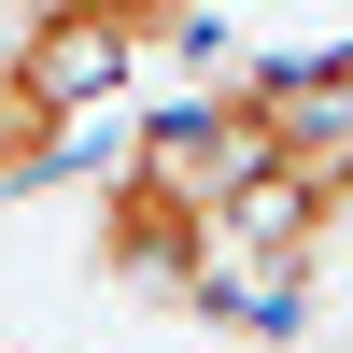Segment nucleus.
I'll use <instances>...</instances> for the list:
<instances>
[{"label":"nucleus","instance_id":"2","mask_svg":"<svg viewBox=\"0 0 353 353\" xmlns=\"http://www.w3.org/2000/svg\"><path fill=\"white\" fill-rule=\"evenodd\" d=\"M241 99L283 128V156L353 170V43H339V57H254V71H241Z\"/></svg>","mask_w":353,"mask_h":353},{"label":"nucleus","instance_id":"1","mask_svg":"<svg viewBox=\"0 0 353 353\" xmlns=\"http://www.w3.org/2000/svg\"><path fill=\"white\" fill-rule=\"evenodd\" d=\"M99 269L128 283V297H156V311H198V283H212V212L128 156L99 184Z\"/></svg>","mask_w":353,"mask_h":353}]
</instances>
